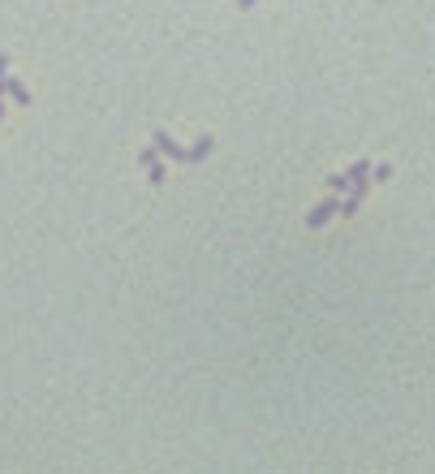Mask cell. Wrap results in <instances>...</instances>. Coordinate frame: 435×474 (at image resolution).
<instances>
[{
    "mask_svg": "<svg viewBox=\"0 0 435 474\" xmlns=\"http://www.w3.org/2000/svg\"><path fill=\"white\" fill-rule=\"evenodd\" d=\"M370 182V160H353V164L345 169V173H336V177H328V186H332V194H349L353 186H366Z\"/></svg>",
    "mask_w": 435,
    "mask_h": 474,
    "instance_id": "1",
    "label": "cell"
},
{
    "mask_svg": "<svg viewBox=\"0 0 435 474\" xmlns=\"http://www.w3.org/2000/svg\"><path fill=\"white\" fill-rule=\"evenodd\" d=\"M332 216H341V194H332V199L324 203H315L311 211H306V228H324Z\"/></svg>",
    "mask_w": 435,
    "mask_h": 474,
    "instance_id": "2",
    "label": "cell"
},
{
    "mask_svg": "<svg viewBox=\"0 0 435 474\" xmlns=\"http://www.w3.org/2000/svg\"><path fill=\"white\" fill-rule=\"evenodd\" d=\"M151 142H155V151H159V155H168V160H172V164H186V147L177 142V138L168 134V129H155Z\"/></svg>",
    "mask_w": 435,
    "mask_h": 474,
    "instance_id": "3",
    "label": "cell"
},
{
    "mask_svg": "<svg viewBox=\"0 0 435 474\" xmlns=\"http://www.w3.org/2000/svg\"><path fill=\"white\" fill-rule=\"evenodd\" d=\"M212 147H216V138H212V134H203L194 147H186V164H203V160L212 155Z\"/></svg>",
    "mask_w": 435,
    "mask_h": 474,
    "instance_id": "4",
    "label": "cell"
},
{
    "mask_svg": "<svg viewBox=\"0 0 435 474\" xmlns=\"http://www.w3.org/2000/svg\"><path fill=\"white\" fill-rule=\"evenodd\" d=\"M370 186V182H366ZM366 186H353L349 194H341V216H353V211L362 207V199H366Z\"/></svg>",
    "mask_w": 435,
    "mask_h": 474,
    "instance_id": "5",
    "label": "cell"
},
{
    "mask_svg": "<svg viewBox=\"0 0 435 474\" xmlns=\"http://www.w3.org/2000/svg\"><path fill=\"white\" fill-rule=\"evenodd\" d=\"M9 100L13 104H30V87L22 83V78H9Z\"/></svg>",
    "mask_w": 435,
    "mask_h": 474,
    "instance_id": "6",
    "label": "cell"
},
{
    "mask_svg": "<svg viewBox=\"0 0 435 474\" xmlns=\"http://www.w3.org/2000/svg\"><path fill=\"white\" fill-rule=\"evenodd\" d=\"M164 177H168V169H164V160H155V164L147 169V182H151V186H164Z\"/></svg>",
    "mask_w": 435,
    "mask_h": 474,
    "instance_id": "7",
    "label": "cell"
},
{
    "mask_svg": "<svg viewBox=\"0 0 435 474\" xmlns=\"http://www.w3.org/2000/svg\"><path fill=\"white\" fill-rule=\"evenodd\" d=\"M9 78H13V74H9V56L0 52V100L9 95Z\"/></svg>",
    "mask_w": 435,
    "mask_h": 474,
    "instance_id": "8",
    "label": "cell"
},
{
    "mask_svg": "<svg viewBox=\"0 0 435 474\" xmlns=\"http://www.w3.org/2000/svg\"><path fill=\"white\" fill-rule=\"evenodd\" d=\"M155 160H159V151H155V142H151V147H142V151H138V164H142V169H151Z\"/></svg>",
    "mask_w": 435,
    "mask_h": 474,
    "instance_id": "9",
    "label": "cell"
},
{
    "mask_svg": "<svg viewBox=\"0 0 435 474\" xmlns=\"http://www.w3.org/2000/svg\"><path fill=\"white\" fill-rule=\"evenodd\" d=\"M370 177H375V182H388V177H392V164H375V169H370Z\"/></svg>",
    "mask_w": 435,
    "mask_h": 474,
    "instance_id": "10",
    "label": "cell"
},
{
    "mask_svg": "<svg viewBox=\"0 0 435 474\" xmlns=\"http://www.w3.org/2000/svg\"><path fill=\"white\" fill-rule=\"evenodd\" d=\"M254 5H259V0H237V9H246V13H250Z\"/></svg>",
    "mask_w": 435,
    "mask_h": 474,
    "instance_id": "11",
    "label": "cell"
},
{
    "mask_svg": "<svg viewBox=\"0 0 435 474\" xmlns=\"http://www.w3.org/2000/svg\"><path fill=\"white\" fill-rule=\"evenodd\" d=\"M0 121H5V100H0Z\"/></svg>",
    "mask_w": 435,
    "mask_h": 474,
    "instance_id": "12",
    "label": "cell"
}]
</instances>
